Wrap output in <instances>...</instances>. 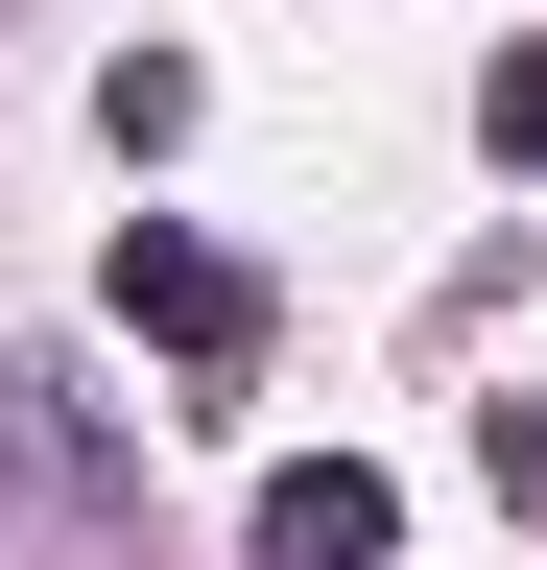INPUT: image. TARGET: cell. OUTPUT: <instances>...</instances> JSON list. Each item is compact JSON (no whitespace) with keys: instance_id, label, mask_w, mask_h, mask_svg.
I'll use <instances>...</instances> for the list:
<instances>
[{"instance_id":"6da1fadb","label":"cell","mask_w":547,"mask_h":570,"mask_svg":"<svg viewBox=\"0 0 547 570\" xmlns=\"http://www.w3.org/2000/svg\"><path fill=\"white\" fill-rule=\"evenodd\" d=\"M119 333H167L191 381H238L262 356V262H215L191 214H119Z\"/></svg>"},{"instance_id":"7a4b0ae2","label":"cell","mask_w":547,"mask_h":570,"mask_svg":"<svg viewBox=\"0 0 547 570\" xmlns=\"http://www.w3.org/2000/svg\"><path fill=\"white\" fill-rule=\"evenodd\" d=\"M381 547H404V499L358 452H286V475H262V570H381Z\"/></svg>"},{"instance_id":"277c9868","label":"cell","mask_w":547,"mask_h":570,"mask_svg":"<svg viewBox=\"0 0 547 570\" xmlns=\"http://www.w3.org/2000/svg\"><path fill=\"white\" fill-rule=\"evenodd\" d=\"M476 142H500V167H547V48H500V71H476Z\"/></svg>"},{"instance_id":"5b68a950","label":"cell","mask_w":547,"mask_h":570,"mask_svg":"<svg viewBox=\"0 0 547 570\" xmlns=\"http://www.w3.org/2000/svg\"><path fill=\"white\" fill-rule=\"evenodd\" d=\"M476 475H500V523H547V404H500V428H476Z\"/></svg>"},{"instance_id":"3957f363","label":"cell","mask_w":547,"mask_h":570,"mask_svg":"<svg viewBox=\"0 0 547 570\" xmlns=\"http://www.w3.org/2000/svg\"><path fill=\"white\" fill-rule=\"evenodd\" d=\"M191 119H215V71H191V48H119V71H96V142H119V167H167Z\"/></svg>"}]
</instances>
